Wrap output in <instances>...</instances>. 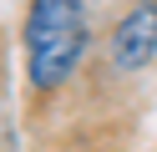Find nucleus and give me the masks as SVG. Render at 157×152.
Returning <instances> with one entry per match:
<instances>
[{
    "label": "nucleus",
    "mask_w": 157,
    "mask_h": 152,
    "mask_svg": "<svg viewBox=\"0 0 157 152\" xmlns=\"http://www.w3.org/2000/svg\"><path fill=\"white\" fill-rule=\"evenodd\" d=\"M25 46V81L31 91H61L76 76L86 46H91V20L81 0H31L21 25Z\"/></svg>",
    "instance_id": "obj_1"
},
{
    "label": "nucleus",
    "mask_w": 157,
    "mask_h": 152,
    "mask_svg": "<svg viewBox=\"0 0 157 152\" xmlns=\"http://www.w3.org/2000/svg\"><path fill=\"white\" fill-rule=\"evenodd\" d=\"M106 56H112V71L122 76H142L157 56V0H132L127 15L112 25V41H106Z\"/></svg>",
    "instance_id": "obj_2"
}]
</instances>
